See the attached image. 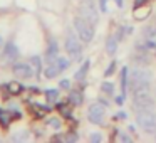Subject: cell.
Returning <instances> with one entry per match:
<instances>
[{"label":"cell","instance_id":"cell-11","mask_svg":"<svg viewBox=\"0 0 156 143\" xmlns=\"http://www.w3.org/2000/svg\"><path fill=\"white\" fill-rule=\"evenodd\" d=\"M67 103L74 108V106H81L84 103V94H82L81 89H71L67 96Z\"/></svg>","mask_w":156,"mask_h":143},{"label":"cell","instance_id":"cell-21","mask_svg":"<svg viewBox=\"0 0 156 143\" xmlns=\"http://www.w3.org/2000/svg\"><path fill=\"white\" fill-rule=\"evenodd\" d=\"M45 98H47L49 103H57L59 101V89H55V88L45 89Z\"/></svg>","mask_w":156,"mask_h":143},{"label":"cell","instance_id":"cell-34","mask_svg":"<svg viewBox=\"0 0 156 143\" xmlns=\"http://www.w3.org/2000/svg\"><path fill=\"white\" fill-rule=\"evenodd\" d=\"M4 47H5V42H4V39H2V35H0V54H2Z\"/></svg>","mask_w":156,"mask_h":143},{"label":"cell","instance_id":"cell-7","mask_svg":"<svg viewBox=\"0 0 156 143\" xmlns=\"http://www.w3.org/2000/svg\"><path fill=\"white\" fill-rule=\"evenodd\" d=\"M87 119L92 125H102L106 119V109L101 103H92L87 109Z\"/></svg>","mask_w":156,"mask_h":143},{"label":"cell","instance_id":"cell-15","mask_svg":"<svg viewBox=\"0 0 156 143\" xmlns=\"http://www.w3.org/2000/svg\"><path fill=\"white\" fill-rule=\"evenodd\" d=\"M12 113H10V109H2L0 108V126L4 130H7L9 126H10V123H12Z\"/></svg>","mask_w":156,"mask_h":143},{"label":"cell","instance_id":"cell-10","mask_svg":"<svg viewBox=\"0 0 156 143\" xmlns=\"http://www.w3.org/2000/svg\"><path fill=\"white\" fill-rule=\"evenodd\" d=\"M59 56V42L55 37H49L47 49H45V64L55 61V57Z\"/></svg>","mask_w":156,"mask_h":143},{"label":"cell","instance_id":"cell-3","mask_svg":"<svg viewBox=\"0 0 156 143\" xmlns=\"http://www.w3.org/2000/svg\"><path fill=\"white\" fill-rule=\"evenodd\" d=\"M64 47H66V52L69 54L71 61H81L82 59V41L79 39L77 34H72L69 32L67 37H66V42H64Z\"/></svg>","mask_w":156,"mask_h":143},{"label":"cell","instance_id":"cell-31","mask_svg":"<svg viewBox=\"0 0 156 143\" xmlns=\"http://www.w3.org/2000/svg\"><path fill=\"white\" fill-rule=\"evenodd\" d=\"M119 140H121V141H131V136L126 135V133H121V135H119Z\"/></svg>","mask_w":156,"mask_h":143},{"label":"cell","instance_id":"cell-18","mask_svg":"<svg viewBox=\"0 0 156 143\" xmlns=\"http://www.w3.org/2000/svg\"><path fill=\"white\" fill-rule=\"evenodd\" d=\"M30 109H32V113H34L37 118H44L45 113L51 111V108H49V106H41V105H37V103H35V105H32Z\"/></svg>","mask_w":156,"mask_h":143},{"label":"cell","instance_id":"cell-17","mask_svg":"<svg viewBox=\"0 0 156 143\" xmlns=\"http://www.w3.org/2000/svg\"><path fill=\"white\" fill-rule=\"evenodd\" d=\"M5 88H7L9 94H14V96H15V94H20V93L25 89V88H24V86H22L19 81H10L7 86H5Z\"/></svg>","mask_w":156,"mask_h":143},{"label":"cell","instance_id":"cell-33","mask_svg":"<svg viewBox=\"0 0 156 143\" xmlns=\"http://www.w3.org/2000/svg\"><path fill=\"white\" fill-rule=\"evenodd\" d=\"M114 118H116V119H126V113H124V111H119L118 115L114 116Z\"/></svg>","mask_w":156,"mask_h":143},{"label":"cell","instance_id":"cell-30","mask_svg":"<svg viewBox=\"0 0 156 143\" xmlns=\"http://www.w3.org/2000/svg\"><path fill=\"white\" fill-rule=\"evenodd\" d=\"M89 140H91V141H101L102 140V135L101 133H91V135H89Z\"/></svg>","mask_w":156,"mask_h":143},{"label":"cell","instance_id":"cell-22","mask_svg":"<svg viewBox=\"0 0 156 143\" xmlns=\"http://www.w3.org/2000/svg\"><path fill=\"white\" fill-rule=\"evenodd\" d=\"M29 136H30V133H29L27 130H20V131L12 135V140H14V141H25V140H29Z\"/></svg>","mask_w":156,"mask_h":143},{"label":"cell","instance_id":"cell-23","mask_svg":"<svg viewBox=\"0 0 156 143\" xmlns=\"http://www.w3.org/2000/svg\"><path fill=\"white\" fill-rule=\"evenodd\" d=\"M101 91L104 93V94H108V96H112L114 94V84H112L111 81H104L101 84Z\"/></svg>","mask_w":156,"mask_h":143},{"label":"cell","instance_id":"cell-19","mask_svg":"<svg viewBox=\"0 0 156 143\" xmlns=\"http://www.w3.org/2000/svg\"><path fill=\"white\" fill-rule=\"evenodd\" d=\"M71 108H72V106L69 105L67 101H66V103H62V105H61V103H57V109H59V113H61V115L64 116V118H71V116H72Z\"/></svg>","mask_w":156,"mask_h":143},{"label":"cell","instance_id":"cell-14","mask_svg":"<svg viewBox=\"0 0 156 143\" xmlns=\"http://www.w3.org/2000/svg\"><path fill=\"white\" fill-rule=\"evenodd\" d=\"M29 62H30L32 69H34V72H35V78H39V76L44 72V68H42V57L41 56H32V57L29 59Z\"/></svg>","mask_w":156,"mask_h":143},{"label":"cell","instance_id":"cell-25","mask_svg":"<svg viewBox=\"0 0 156 143\" xmlns=\"http://www.w3.org/2000/svg\"><path fill=\"white\" fill-rule=\"evenodd\" d=\"M77 140H79V135L76 131H71V133H67V135H64V141L72 143V141H77Z\"/></svg>","mask_w":156,"mask_h":143},{"label":"cell","instance_id":"cell-20","mask_svg":"<svg viewBox=\"0 0 156 143\" xmlns=\"http://www.w3.org/2000/svg\"><path fill=\"white\" fill-rule=\"evenodd\" d=\"M128 71H129L128 68H122L121 69V93H122V94L128 93V78H129Z\"/></svg>","mask_w":156,"mask_h":143},{"label":"cell","instance_id":"cell-28","mask_svg":"<svg viewBox=\"0 0 156 143\" xmlns=\"http://www.w3.org/2000/svg\"><path fill=\"white\" fill-rule=\"evenodd\" d=\"M124 98H126V94H122V93H121V94H118V96L114 98V103H116L118 106H122V105H124Z\"/></svg>","mask_w":156,"mask_h":143},{"label":"cell","instance_id":"cell-35","mask_svg":"<svg viewBox=\"0 0 156 143\" xmlns=\"http://www.w3.org/2000/svg\"><path fill=\"white\" fill-rule=\"evenodd\" d=\"M99 103H101V105H104V106H109V101H108V99H102V98H101V101H99Z\"/></svg>","mask_w":156,"mask_h":143},{"label":"cell","instance_id":"cell-6","mask_svg":"<svg viewBox=\"0 0 156 143\" xmlns=\"http://www.w3.org/2000/svg\"><path fill=\"white\" fill-rule=\"evenodd\" d=\"M79 17H82L84 20H87L89 24H92L96 27L99 22V14L96 10V7L91 4V0H84V4L79 5V10H77Z\"/></svg>","mask_w":156,"mask_h":143},{"label":"cell","instance_id":"cell-1","mask_svg":"<svg viewBox=\"0 0 156 143\" xmlns=\"http://www.w3.org/2000/svg\"><path fill=\"white\" fill-rule=\"evenodd\" d=\"M133 94V108L136 111H154V99L151 96L149 88H138L131 91Z\"/></svg>","mask_w":156,"mask_h":143},{"label":"cell","instance_id":"cell-4","mask_svg":"<svg viewBox=\"0 0 156 143\" xmlns=\"http://www.w3.org/2000/svg\"><path fill=\"white\" fill-rule=\"evenodd\" d=\"M72 25H74V31L76 34L79 35V39H81L84 44H89V42L94 39V25L89 24L87 20H84L82 17H74V20H72Z\"/></svg>","mask_w":156,"mask_h":143},{"label":"cell","instance_id":"cell-16","mask_svg":"<svg viewBox=\"0 0 156 143\" xmlns=\"http://www.w3.org/2000/svg\"><path fill=\"white\" fill-rule=\"evenodd\" d=\"M118 39H116V35H109L108 39H106V52H108L109 56H114L116 52H118Z\"/></svg>","mask_w":156,"mask_h":143},{"label":"cell","instance_id":"cell-32","mask_svg":"<svg viewBox=\"0 0 156 143\" xmlns=\"http://www.w3.org/2000/svg\"><path fill=\"white\" fill-rule=\"evenodd\" d=\"M144 4H146V0H134L133 5H134V9H136V7H141V5H144Z\"/></svg>","mask_w":156,"mask_h":143},{"label":"cell","instance_id":"cell-13","mask_svg":"<svg viewBox=\"0 0 156 143\" xmlns=\"http://www.w3.org/2000/svg\"><path fill=\"white\" fill-rule=\"evenodd\" d=\"M42 74H44V78H47V79H54V78H57V76L61 74V69H59V66L55 64V61H52V62H49V64H45Z\"/></svg>","mask_w":156,"mask_h":143},{"label":"cell","instance_id":"cell-26","mask_svg":"<svg viewBox=\"0 0 156 143\" xmlns=\"http://www.w3.org/2000/svg\"><path fill=\"white\" fill-rule=\"evenodd\" d=\"M116 64H118V61H111L108 66V69L104 71V76H112V72L116 71Z\"/></svg>","mask_w":156,"mask_h":143},{"label":"cell","instance_id":"cell-29","mask_svg":"<svg viewBox=\"0 0 156 143\" xmlns=\"http://www.w3.org/2000/svg\"><path fill=\"white\" fill-rule=\"evenodd\" d=\"M99 10H101L102 14L108 12V0H99Z\"/></svg>","mask_w":156,"mask_h":143},{"label":"cell","instance_id":"cell-2","mask_svg":"<svg viewBox=\"0 0 156 143\" xmlns=\"http://www.w3.org/2000/svg\"><path fill=\"white\" fill-rule=\"evenodd\" d=\"M151 82V72L144 68H134L129 74V89L134 91L138 88H149Z\"/></svg>","mask_w":156,"mask_h":143},{"label":"cell","instance_id":"cell-37","mask_svg":"<svg viewBox=\"0 0 156 143\" xmlns=\"http://www.w3.org/2000/svg\"><path fill=\"white\" fill-rule=\"evenodd\" d=\"M154 138H156V133H154Z\"/></svg>","mask_w":156,"mask_h":143},{"label":"cell","instance_id":"cell-24","mask_svg":"<svg viewBox=\"0 0 156 143\" xmlns=\"http://www.w3.org/2000/svg\"><path fill=\"white\" fill-rule=\"evenodd\" d=\"M47 126H51V128H54V130H61L62 123H61L59 118H49L47 119Z\"/></svg>","mask_w":156,"mask_h":143},{"label":"cell","instance_id":"cell-5","mask_svg":"<svg viewBox=\"0 0 156 143\" xmlns=\"http://www.w3.org/2000/svg\"><path fill=\"white\" fill-rule=\"evenodd\" d=\"M136 123L146 133H156V113L154 111H136Z\"/></svg>","mask_w":156,"mask_h":143},{"label":"cell","instance_id":"cell-36","mask_svg":"<svg viewBox=\"0 0 156 143\" xmlns=\"http://www.w3.org/2000/svg\"><path fill=\"white\" fill-rule=\"evenodd\" d=\"M116 4H118V7H122V0H116Z\"/></svg>","mask_w":156,"mask_h":143},{"label":"cell","instance_id":"cell-8","mask_svg":"<svg viewBox=\"0 0 156 143\" xmlns=\"http://www.w3.org/2000/svg\"><path fill=\"white\" fill-rule=\"evenodd\" d=\"M12 72H14L19 79L35 78V72H34V69H32L30 62H25V61H15L14 64H12Z\"/></svg>","mask_w":156,"mask_h":143},{"label":"cell","instance_id":"cell-12","mask_svg":"<svg viewBox=\"0 0 156 143\" xmlns=\"http://www.w3.org/2000/svg\"><path fill=\"white\" fill-rule=\"evenodd\" d=\"M89 68H91V61H84L82 62V66L77 69V71L74 72V79L77 82H81V84H86V74H87V71H89Z\"/></svg>","mask_w":156,"mask_h":143},{"label":"cell","instance_id":"cell-27","mask_svg":"<svg viewBox=\"0 0 156 143\" xmlns=\"http://www.w3.org/2000/svg\"><path fill=\"white\" fill-rule=\"evenodd\" d=\"M59 88L71 89V81H69V79H61V81H59Z\"/></svg>","mask_w":156,"mask_h":143},{"label":"cell","instance_id":"cell-9","mask_svg":"<svg viewBox=\"0 0 156 143\" xmlns=\"http://www.w3.org/2000/svg\"><path fill=\"white\" fill-rule=\"evenodd\" d=\"M19 47L14 44V42H7L4 47V51H2V61L5 62V64H14L15 61L19 59Z\"/></svg>","mask_w":156,"mask_h":143}]
</instances>
